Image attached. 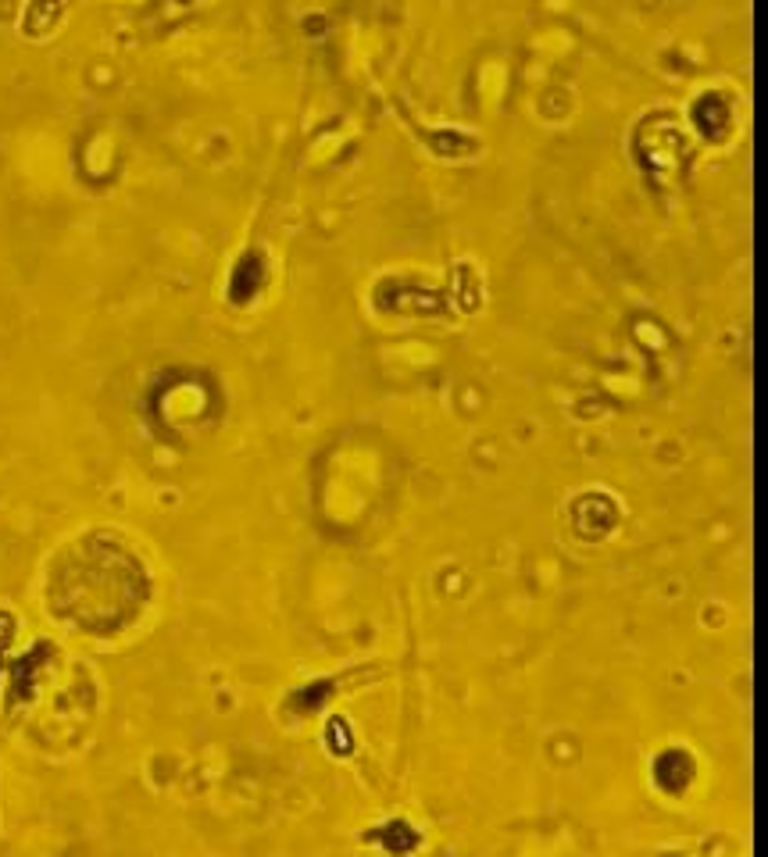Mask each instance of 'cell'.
<instances>
[{"instance_id":"cell-1","label":"cell","mask_w":768,"mask_h":857,"mask_svg":"<svg viewBox=\"0 0 768 857\" xmlns=\"http://www.w3.org/2000/svg\"><path fill=\"white\" fill-rule=\"evenodd\" d=\"M140 561L111 536H86L51 575V608L83 633H118L147 604Z\"/></svg>"}]
</instances>
